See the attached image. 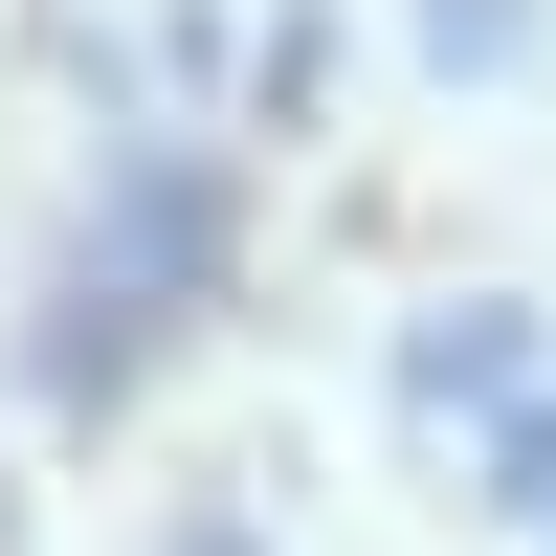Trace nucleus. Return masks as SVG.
<instances>
[{
	"label": "nucleus",
	"instance_id": "obj_2",
	"mask_svg": "<svg viewBox=\"0 0 556 556\" xmlns=\"http://www.w3.org/2000/svg\"><path fill=\"white\" fill-rule=\"evenodd\" d=\"M401 401H424V424H513V401H534V312L513 290L424 312V334H401Z\"/></svg>",
	"mask_w": 556,
	"mask_h": 556
},
{
	"label": "nucleus",
	"instance_id": "obj_3",
	"mask_svg": "<svg viewBox=\"0 0 556 556\" xmlns=\"http://www.w3.org/2000/svg\"><path fill=\"white\" fill-rule=\"evenodd\" d=\"M424 45H445V67H513L534 23H513V0H424Z\"/></svg>",
	"mask_w": 556,
	"mask_h": 556
},
{
	"label": "nucleus",
	"instance_id": "obj_1",
	"mask_svg": "<svg viewBox=\"0 0 556 556\" xmlns=\"http://www.w3.org/2000/svg\"><path fill=\"white\" fill-rule=\"evenodd\" d=\"M201 267H223V178H201V156H134L112 223H89V267L45 290V401H67V424H112V401H134V334H156V312H201Z\"/></svg>",
	"mask_w": 556,
	"mask_h": 556
},
{
	"label": "nucleus",
	"instance_id": "obj_4",
	"mask_svg": "<svg viewBox=\"0 0 556 556\" xmlns=\"http://www.w3.org/2000/svg\"><path fill=\"white\" fill-rule=\"evenodd\" d=\"M490 468H513L534 513H556V401H513V424H490Z\"/></svg>",
	"mask_w": 556,
	"mask_h": 556
}]
</instances>
